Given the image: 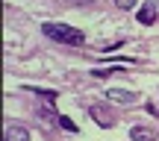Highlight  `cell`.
Masks as SVG:
<instances>
[{
	"label": "cell",
	"instance_id": "6da1fadb",
	"mask_svg": "<svg viewBox=\"0 0 159 141\" xmlns=\"http://www.w3.org/2000/svg\"><path fill=\"white\" fill-rule=\"evenodd\" d=\"M41 33H44L47 38L62 41V44H71V47H77V44H83V41H85V33H83V29L68 27V24H44Z\"/></svg>",
	"mask_w": 159,
	"mask_h": 141
},
{
	"label": "cell",
	"instance_id": "7a4b0ae2",
	"mask_svg": "<svg viewBox=\"0 0 159 141\" xmlns=\"http://www.w3.org/2000/svg\"><path fill=\"white\" fill-rule=\"evenodd\" d=\"M103 94H106V100L121 103V106H133V103L139 100V94H133V91H127V88H106Z\"/></svg>",
	"mask_w": 159,
	"mask_h": 141
},
{
	"label": "cell",
	"instance_id": "3957f363",
	"mask_svg": "<svg viewBox=\"0 0 159 141\" xmlns=\"http://www.w3.org/2000/svg\"><path fill=\"white\" fill-rule=\"evenodd\" d=\"M130 141H156L153 130H148V126H133L130 130Z\"/></svg>",
	"mask_w": 159,
	"mask_h": 141
},
{
	"label": "cell",
	"instance_id": "277c9868",
	"mask_svg": "<svg viewBox=\"0 0 159 141\" xmlns=\"http://www.w3.org/2000/svg\"><path fill=\"white\" fill-rule=\"evenodd\" d=\"M153 18H156V6L153 3H144L139 9V24H153Z\"/></svg>",
	"mask_w": 159,
	"mask_h": 141
},
{
	"label": "cell",
	"instance_id": "5b68a950",
	"mask_svg": "<svg viewBox=\"0 0 159 141\" xmlns=\"http://www.w3.org/2000/svg\"><path fill=\"white\" fill-rule=\"evenodd\" d=\"M6 141H30V132L24 126H9L6 130Z\"/></svg>",
	"mask_w": 159,
	"mask_h": 141
},
{
	"label": "cell",
	"instance_id": "8992f818",
	"mask_svg": "<svg viewBox=\"0 0 159 141\" xmlns=\"http://www.w3.org/2000/svg\"><path fill=\"white\" fill-rule=\"evenodd\" d=\"M91 115H94V121H97L100 126H112V124H115V121H112V115H106L100 106H91Z\"/></svg>",
	"mask_w": 159,
	"mask_h": 141
},
{
	"label": "cell",
	"instance_id": "52a82bcc",
	"mask_svg": "<svg viewBox=\"0 0 159 141\" xmlns=\"http://www.w3.org/2000/svg\"><path fill=\"white\" fill-rule=\"evenodd\" d=\"M59 124H62V130H68V132H77V124L68 118V115H59Z\"/></svg>",
	"mask_w": 159,
	"mask_h": 141
},
{
	"label": "cell",
	"instance_id": "ba28073f",
	"mask_svg": "<svg viewBox=\"0 0 159 141\" xmlns=\"http://www.w3.org/2000/svg\"><path fill=\"white\" fill-rule=\"evenodd\" d=\"M115 6H118V9H133V6H136V0H115Z\"/></svg>",
	"mask_w": 159,
	"mask_h": 141
}]
</instances>
